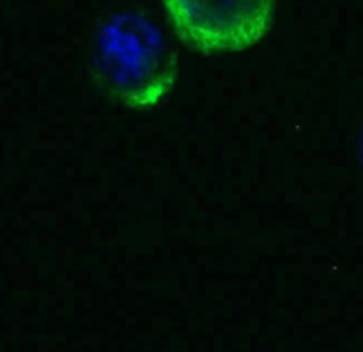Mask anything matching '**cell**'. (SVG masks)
<instances>
[{
    "instance_id": "obj_1",
    "label": "cell",
    "mask_w": 363,
    "mask_h": 352,
    "mask_svg": "<svg viewBox=\"0 0 363 352\" xmlns=\"http://www.w3.org/2000/svg\"><path fill=\"white\" fill-rule=\"evenodd\" d=\"M87 69L99 91L131 110L158 106L179 74L176 46L142 9H121L96 27Z\"/></svg>"
},
{
    "instance_id": "obj_2",
    "label": "cell",
    "mask_w": 363,
    "mask_h": 352,
    "mask_svg": "<svg viewBox=\"0 0 363 352\" xmlns=\"http://www.w3.org/2000/svg\"><path fill=\"white\" fill-rule=\"evenodd\" d=\"M183 45L202 55L243 52L269 32L277 0H162Z\"/></svg>"
}]
</instances>
